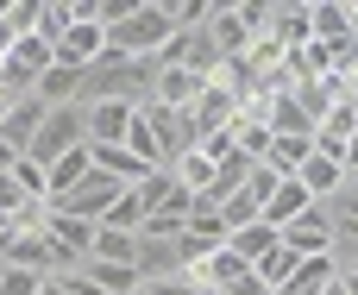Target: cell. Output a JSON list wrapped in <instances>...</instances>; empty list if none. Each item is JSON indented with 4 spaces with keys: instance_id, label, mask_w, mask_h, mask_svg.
Segmentation results:
<instances>
[{
    "instance_id": "1",
    "label": "cell",
    "mask_w": 358,
    "mask_h": 295,
    "mask_svg": "<svg viewBox=\"0 0 358 295\" xmlns=\"http://www.w3.org/2000/svg\"><path fill=\"white\" fill-rule=\"evenodd\" d=\"M170 38H176V13H170V0H138L120 25L107 31V50H113V57H157Z\"/></svg>"
},
{
    "instance_id": "2",
    "label": "cell",
    "mask_w": 358,
    "mask_h": 295,
    "mask_svg": "<svg viewBox=\"0 0 358 295\" xmlns=\"http://www.w3.org/2000/svg\"><path fill=\"white\" fill-rule=\"evenodd\" d=\"M82 145H88V107H50L25 157H31L38 170H50L57 157H69V151H82Z\"/></svg>"
},
{
    "instance_id": "3",
    "label": "cell",
    "mask_w": 358,
    "mask_h": 295,
    "mask_svg": "<svg viewBox=\"0 0 358 295\" xmlns=\"http://www.w3.org/2000/svg\"><path fill=\"white\" fill-rule=\"evenodd\" d=\"M126 189H132V182H120V176H107V170H88V182H76V189H69L63 201H50V208H57V214H76V220H94V226H101V220L120 208V195H126Z\"/></svg>"
},
{
    "instance_id": "4",
    "label": "cell",
    "mask_w": 358,
    "mask_h": 295,
    "mask_svg": "<svg viewBox=\"0 0 358 295\" xmlns=\"http://www.w3.org/2000/svg\"><path fill=\"white\" fill-rule=\"evenodd\" d=\"M283 245L296 258H334V214H327V201H315L296 226H283Z\"/></svg>"
},
{
    "instance_id": "5",
    "label": "cell",
    "mask_w": 358,
    "mask_h": 295,
    "mask_svg": "<svg viewBox=\"0 0 358 295\" xmlns=\"http://www.w3.org/2000/svg\"><path fill=\"white\" fill-rule=\"evenodd\" d=\"M101 57H107V31H101L94 19H76V25L57 38V63H63V69H82V75H88Z\"/></svg>"
},
{
    "instance_id": "6",
    "label": "cell",
    "mask_w": 358,
    "mask_h": 295,
    "mask_svg": "<svg viewBox=\"0 0 358 295\" xmlns=\"http://www.w3.org/2000/svg\"><path fill=\"white\" fill-rule=\"evenodd\" d=\"M138 277H145V283H170V277H189L182 239H138Z\"/></svg>"
},
{
    "instance_id": "7",
    "label": "cell",
    "mask_w": 358,
    "mask_h": 295,
    "mask_svg": "<svg viewBox=\"0 0 358 295\" xmlns=\"http://www.w3.org/2000/svg\"><path fill=\"white\" fill-rule=\"evenodd\" d=\"M132 120H138L132 101H94L88 107V145H126Z\"/></svg>"
},
{
    "instance_id": "8",
    "label": "cell",
    "mask_w": 358,
    "mask_h": 295,
    "mask_svg": "<svg viewBox=\"0 0 358 295\" xmlns=\"http://www.w3.org/2000/svg\"><path fill=\"white\" fill-rule=\"evenodd\" d=\"M44 113H50V107H44L38 94H31V101H19V107L0 120V145L25 157V151H31V138H38V126H44Z\"/></svg>"
},
{
    "instance_id": "9",
    "label": "cell",
    "mask_w": 358,
    "mask_h": 295,
    "mask_svg": "<svg viewBox=\"0 0 358 295\" xmlns=\"http://www.w3.org/2000/svg\"><path fill=\"white\" fill-rule=\"evenodd\" d=\"M308 208H315V195L302 189V176H283V182H277V195L264 201V220H271V226L283 233V226H296V220H302Z\"/></svg>"
},
{
    "instance_id": "10",
    "label": "cell",
    "mask_w": 358,
    "mask_h": 295,
    "mask_svg": "<svg viewBox=\"0 0 358 295\" xmlns=\"http://www.w3.org/2000/svg\"><path fill=\"white\" fill-rule=\"evenodd\" d=\"M245 271H252V264H239L227 245H220V252H208L201 264H189V277H195V283H201L208 295H227L233 283H239V277H245Z\"/></svg>"
},
{
    "instance_id": "11",
    "label": "cell",
    "mask_w": 358,
    "mask_h": 295,
    "mask_svg": "<svg viewBox=\"0 0 358 295\" xmlns=\"http://www.w3.org/2000/svg\"><path fill=\"white\" fill-rule=\"evenodd\" d=\"M201 75L195 69H157V88H151V101H164V107H176V113H189L195 101H201Z\"/></svg>"
},
{
    "instance_id": "12",
    "label": "cell",
    "mask_w": 358,
    "mask_h": 295,
    "mask_svg": "<svg viewBox=\"0 0 358 295\" xmlns=\"http://www.w3.org/2000/svg\"><path fill=\"white\" fill-rule=\"evenodd\" d=\"M277 245H283V233H277L271 220H258V226H239V233L227 239V252H233L239 264H252V271H258V264H264V258H271Z\"/></svg>"
},
{
    "instance_id": "13",
    "label": "cell",
    "mask_w": 358,
    "mask_h": 295,
    "mask_svg": "<svg viewBox=\"0 0 358 295\" xmlns=\"http://www.w3.org/2000/svg\"><path fill=\"white\" fill-rule=\"evenodd\" d=\"M296 176H302V189H308L315 201H334V195L346 189V164H340V157H321V151H315Z\"/></svg>"
},
{
    "instance_id": "14",
    "label": "cell",
    "mask_w": 358,
    "mask_h": 295,
    "mask_svg": "<svg viewBox=\"0 0 358 295\" xmlns=\"http://www.w3.org/2000/svg\"><path fill=\"white\" fill-rule=\"evenodd\" d=\"M334 283H340V264H334V258H302L296 277H289L277 295H327Z\"/></svg>"
},
{
    "instance_id": "15",
    "label": "cell",
    "mask_w": 358,
    "mask_h": 295,
    "mask_svg": "<svg viewBox=\"0 0 358 295\" xmlns=\"http://www.w3.org/2000/svg\"><path fill=\"white\" fill-rule=\"evenodd\" d=\"M88 170H94V151L82 145V151H69V157H57L50 170H44V189H50V201H63L76 182H88Z\"/></svg>"
},
{
    "instance_id": "16",
    "label": "cell",
    "mask_w": 358,
    "mask_h": 295,
    "mask_svg": "<svg viewBox=\"0 0 358 295\" xmlns=\"http://www.w3.org/2000/svg\"><path fill=\"white\" fill-rule=\"evenodd\" d=\"M82 277H88L101 295H138V289H145L138 264H82Z\"/></svg>"
},
{
    "instance_id": "17",
    "label": "cell",
    "mask_w": 358,
    "mask_h": 295,
    "mask_svg": "<svg viewBox=\"0 0 358 295\" xmlns=\"http://www.w3.org/2000/svg\"><path fill=\"white\" fill-rule=\"evenodd\" d=\"M88 264H138V233L101 226V233H94V252H88Z\"/></svg>"
},
{
    "instance_id": "18",
    "label": "cell",
    "mask_w": 358,
    "mask_h": 295,
    "mask_svg": "<svg viewBox=\"0 0 358 295\" xmlns=\"http://www.w3.org/2000/svg\"><path fill=\"white\" fill-rule=\"evenodd\" d=\"M214 170H220V164H214V157H208L201 145H195V151H182V157L170 164V176H176V182H182L189 195H208V182H214Z\"/></svg>"
},
{
    "instance_id": "19",
    "label": "cell",
    "mask_w": 358,
    "mask_h": 295,
    "mask_svg": "<svg viewBox=\"0 0 358 295\" xmlns=\"http://www.w3.org/2000/svg\"><path fill=\"white\" fill-rule=\"evenodd\" d=\"M308 157H315V138H271V151H264V164H271L277 176H296Z\"/></svg>"
},
{
    "instance_id": "20",
    "label": "cell",
    "mask_w": 358,
    "mask_h": 295,
    "mask_svg": "<svg viewBox=\"0 0 358 295\" xmlns=\"http://www.w3.org/2000/svg\"><path fill=\"white\" fill-rule=\"evenodd\" d=\"M69 25H76V0H38V38L57 44Z\"/></svg>"
},
{
    "instance_id": "21",
    "label": "cell",
    "mask_w": 358,
    "mask_h": 295,
    "mask_svg": "<svg viewBox=\"0 0 358 295\" xmlns=\"http://www.w3.org/2000/svg\"><path fill=\"white\" fill-rule=\"evenodd\" d=\"M220 220H227V233H239V226H258V220H264V201H258L252 189H239V195L220 208Z\"/></svg>"
},
{
    "instance_id": "22",
    "label": "cell",
    "mask_w": 358,
    "mask_h": 295,
    "mask_svg": "<svg viewBox=\"0 0 358 295\" xmlns=\"http://www.w3.org/2000/svg\"><path fill=\"white\" fill-rule=\"evenodd\" d=\"M145 214H151V208H145V195H138V189H126V195H120V208H113V214H107L101 226H120V233H138V226H145Z\"/></svg>"
},
{
    "instance_id": "23",
    "label": "cell",
    "mask_w": 358,
    "mask_h": 295,
    "mask_svg": "<svg viewBox=\"0 0 358 295\" xmlns=\"http://www.w3.org/2000/svg\"><path fill=\"white\" fill-rule=\"evenodd\" d=\"M296 264H302V258H296L289 245H277V252H271V258L258 264V277H264V289L277 295V289H283V283H289V277H296Z\"/></svg>"
},
{
    "instance_id": "24",
    "label": "cell",
    "mask_w": 358,
    "mask_h": 295,
    "mask_svg": "<svg viewBox=\"0 0 358 295\" xmlns=\"http://www.w3.org/2000/svg\"><path fill=\"white\" fill-rule=\"evenodd\" d=\"M38 289H44L38 271H13V264H0V295H38Z\"/></svg>"
},
{
    "instance_id": "25",
    "label": "cell",
    "mask_w": 358,
    "mask_h": 295,
    "mask_svg": "<svg viewBox=\"0 0 358 295\" xmlns=\"http://www.w3.org/2000/svg\"><path fill=\"white\" fill-rule=\"evenodd\" d=\"M277 182H283V176H277V170H271V164H258V170H252V176H245V189H252V195H258V201H271V195H277Z\"/></svg>"
},
{
    "instance_id": "26",
    "label": "cell",
    "mask_w": 358,
    "mask_h": 295,
    "mask_svg": "<svg viewBox=\"0 0 358 295\" xmlns=\"http://www.w3.org/2000/svg\"><path fill=\"white\" fill-rule=\"evenodd\" d=\"M145 289H151V295H208L195 277H170V283H145Z\"/></svg>"
},
{
    "instance_id": "27",
    "label": "cell",
    "mask_w": 358,
    "mask_h": 295,
    "mask_svg": "<svg viewBox=\"0 0 358 295\" xmlns=\"http://www.w3.org/2000/svg\"><path fill=\"white\" fill-rule=\"evenodd\" d=\"M63 283H69V295H101V289H94V283H88V277H82V271H69Z\"/></svg>"
},
{
    "instance_id": "28",
    "label": "cell",
    "mask_w": 358,
    "mask_h": 295,
    "mask_svg": "<svg viewBox=\"0 0 358 295\" xmlns=\"http://www.w3.org/2000/svg\"><path fill=\"white\" fill-rule=\"evenodd\" d=\"M38 295H69V283H63V277H44V289Z\"/></svg>"
},
{
    "instance_id": "29",
    "label": "cell",
    "mask_w": 358,
    "mask_h": 295,
    "mask_svg": "<svg viewBox=\"0 0 358 295\" xmlns=\"http://www.w3.org/2000/svg\"><path fill=\"white\" fill-rule=\"evenodd\" d=\"M340 164H346V176L358 170V132H352V145H346V157H340Z\"/></svg>"
},
{
    "instance_id": "30",
    "label": "cell",
    "mask_w": 358,
    "mask_h": 295,
    "mask_svg": "<svg viewBox=\"0 0 358 295\" xmlns=\"http://www.w3.org/2000/svg\"><path fill=\"white\" fill-rule=\"evenodd\" d=\"M340 289H346V295H358V277H340Z\"/></svg>"
},
{
    "instance_id": "31",
    "label": "cell",
    "mask_w": 358,
    "mask_h": 295,
    "mask_svg": "<svg viewBox=\"0 0 358 295\" xmlns=\"http://www.w3.org/2000/svg\"><path fill=\"white\" fill-rule=\"evenodd\" d=\"M346 189H352V195H358V170H352V176H346Z\"/></svg>"
},
{
    "instance_id": "32",
    "label": "cell",
    "mask_w": 358,
    "mask_h": 295,
    "mask_svg": "<svg viewBox=\"0 0 358 295\" xmlns=\"http://www.w3.org/2000/svg\"><path fill=\"white\" fill-rule=\"evenodd\" d=\"M327 295H346V289H340V283H334V289H327Z\"/></svg>"
}]
</instances>
